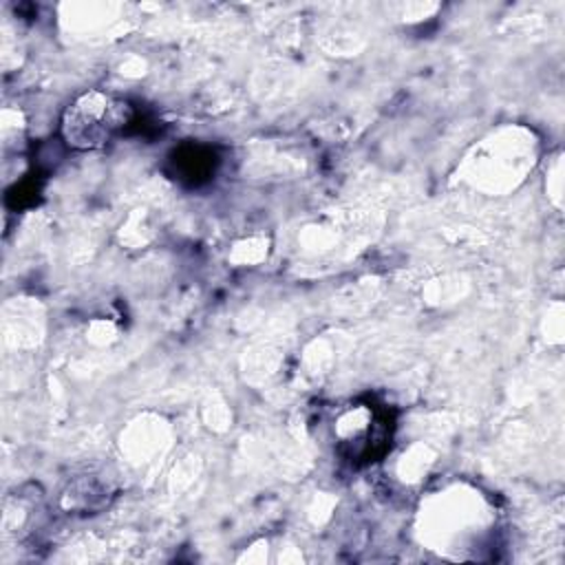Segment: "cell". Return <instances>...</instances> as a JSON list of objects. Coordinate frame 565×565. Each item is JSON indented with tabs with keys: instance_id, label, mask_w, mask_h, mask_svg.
<instances>
[{
	"instance_id": "cell-1",
	"label": "cell",
	"mask_w": 565,
	"mask_h": 565,
	"mask_svg": "<svg viewBox=\"0 0 565 565\" xmlns=\"http://www.w3.org/2000/svg\"><path fill=\"white\" fill-rule=\"evenodd\" d=\"M132 119V106L102 90L79 95L62 117V137L71 148L93 150L108 143Z\"/></svg>"
}]
</instances>
